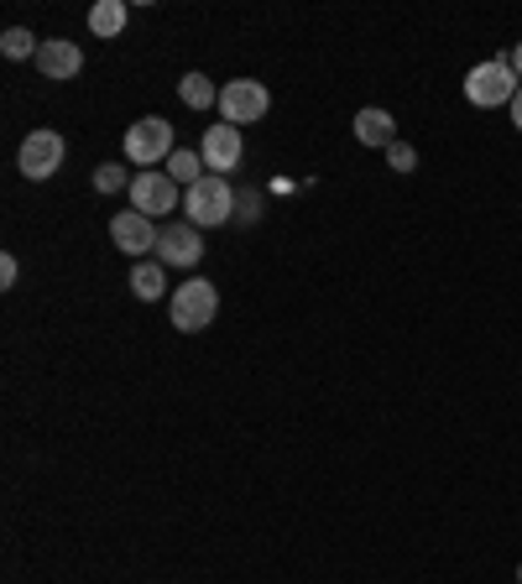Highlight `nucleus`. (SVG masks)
I'll use <instances>...</instances> for the list:
<instances>
[{
  "instance_id": "14",
  "label": "nucleus",
  "mask_w": 522,
  "mask_h": 584,
  "mask_svg": "<svg viewBox=\"0 0 522 584\" xmlns=\"http://www.w3.org/2000/svg\"><path fill=\"white\" fill-rule=\"evenodd\" d=\"M131 292H137L141 303H157V298L168 292V276H162V261H137V272H131Z\"/></svg>"
},
{
  "instance_id": "9",
  "label": "nucleus",
  "mask_w": 522,
  "mask_h": 584,
  "mask_svg": "<svg viewBox=\"0 0 522 584\" xmlns=\"http://www.w3.org/2000/svg\"><path fill=\"white\" fill-rule=\"evenodd\" d=\"M199 256H204L199 224H168V230L157 235V261H162V266H199Z\"/></svg>"
},
{
  "instance_id": "11",
  "label": "nucleus",
  "mask_w": 522,
  "mask_h": 584,
  "mask_svg": "<svg viewBox=\"0 0 522 584\" xmlns=\"http://www.w3.org/2000/svg\"><path fill=\"white\" fill-rule=\"evenodd\" d=\"M79 69H84V52L73 48L69 37H48L37 48V73L42 79H79Z\"/></svg>"
},
{
  "instance_id": "2",
  "label": "nucleus",
  "mask_w": 522,
  "mask_h": 584,
  "mask_svg": "<svg viewBox=\"0 0 522 584\" xmlns=\"http://www.w3.org/2000/svg\"><path fill=\"white\" fill-rule=\"evenodd\" d=\"M173 125L162 121V115H141L131 131H126V162H137L141 172H152L157 162L168 168V157H173Z\"/></svg>"
},
{
  "instance_id": "3",
  "label": "nucleus",
  "mask_w": 522,
  "mask_h": 584,
  "mask_svg": "<svg viewBox=\"0 0 522 584\" xmlns=\"http://www.w3.org/2000/svg\"><path fill=\"white\" fill-rule=\"evenodd\" d=\"M230 209H235V193H230V183L225 178H214V172H204V178L183 193V214H189V224H199V230L225 224Z\"/></svg>"
},
{
  "instance_id": "22",
  "label": "nucleus",
  "mask_w": 522,
  "mask_h": 584,
  "mask_svg": "<svg viewBox=\"0 0 522 584\" xmlns=\"http://www.w3.org/2000/svg\"><path fill=\"white\" fill-rule=\"evenodd\" d=\"M506 63H512V73H518V79H522V42H518V48H512V58H506Z\"/></svg>"
},
{
  "instance_id": "19",
  "label": "nucleus",
  "mask_w": 522,
  "mask_h": 584,
  "mask_svg": "<svg viewBox=\"0 0 522 584\" xmlns=\"http://www.w3.org/2000/svg\"><path fill=\"white\" fill-rule=\"evenodd\" d=\"M387 162H392L398 172H413L418 168V152L408 147V141H392V147H387Z\"/></svg>"
},
{
  "instance_id": "15",
  "label": "nucleus",
  "mask_w": 522,
  "mask_h": 584,
  "mask_svg": "<svg viewBox=\"0 0 522 584\" xmlns=\"http://www.w3.org/2000/svg\"><path fill=\"white\" fill-rule=\"evenodd\" d=\"M178 94H183L189 110H209V104H220V89L209 84L204 73H183V79H178Z\"/></svg>"
},
{
  "instance_id": "18",
  "label": "nucleus",
  "mask_w": 522,
  "mask_h": 584,
  "mask_svg": "<svg viewBox=\"0 0 522 584\" xmlns=\"http://www.w3.org/2000/svg\"><path fill=\"white\" fill-rule=\"evenodd\" d=\"M94 189H100V193H121V189H131V172H126L121 162H104V168H94Z\"/></svg>"
},
{
  "instance_id": "21",
  "label": "nucleus",
  "mask_w": 522,
  "mask_h": 584,
  "mask_svg": "<svg viewBox=\"0 0 522 584\" xmlns=\"http://www.w3.org/2000/svg\"><path fill=\"white\" fill-rule=\"evenodd\" d=\"M506 110H512V125H518V131H522V89H518V100L506 104Z\"/></svg>"
},
{
  "instance_id": "1",
  "label": "nucleus",
  "mask_w": 522,
  "mask_h": 584,
  "mask_svg": "<svg viewBox=\"0 0 522 584\" xmlns=\"http://www.w3.org/2000/svg\"><path fill=\"white\" fill-rule=\"evenodd\" d=\"M518 89H522V79L512 73L506 58H486V63H475L465 73V100L475 110H502V104L518 100Z\"/></svg>"
},
{
  "instance_id": "8",
  "label": "nucleus",
  "mask_w": 522,
  "mask_h": 584,
  "mask_svg": "<svg viewBox=\"0 0 522 584\" xmlns=\"http://www.w3.org/2000/svg\"><path fill=\"white\" fill-rule=\"evenodd\" d=\"M157 230L141 209H121L116 220H110V241H116V251H126V256H141V251H157Z\"/></svg>"
},
{
  "instance_id": "16",
  "label": "nucleus",
  "mask_w": 522,
  "mask_h": 584,
  "mask_svg": "<svg viewBox=\"0 0 522 584\" xmlns=\"http://www.w3.org/2000/svg\"><path fill=\"white\" fill-rule=\"evenodd\" d=\"M199 168H204V157L199 152H183V147H178L173 157H168V178H173V183H183V189H193V183H199Z\"/></svg>"
},
{
  "instance_id": "10",
  "label": "nucleus",
  "mask_w": 522,
  "mask_h": 584,
  "mask_svg": "<svg viewBox=\"0 0 522 584\" xmlns=\"http://www.w3.org/2000/svg\"><path fill=\"white\" fill-rule=\"evenodd\" d=\"M131 204L152 220V214H168V209H178V183L168 178V172H137L131 178Z\"/></svg>"
},
{
  "instance_id": "7",
  "label": "nucleus",
  "mask_w": 522,
  "mask_h": 584,
  "mask_svg": "<svg viewBox=\"0 0 522 584\" xmlns=\"http://www.w3.org/2000/svg\"><path fill=\"white\" fill-rule=\"evenodd\" d=\"M199 157H204V168L214 178H225V172L241 168V125H209L204 141H199Z\"/></svg>"
},
{
  "instance_id": "20",
  "label": "nucleus",
  "mask_w": 522,
  "mask_h": 584,
  "mask_svg": "<svg viewBox=\"0 0 522 584\" xmlns=\"http://www.w3.org/2000/svg\"><path fill=\"white\" fill-rule=\"evenodd\" d=\"M0 288H17V256H0Z\"/></svg>"
},
{
  "instance_id": "17",
  "label": "nucleus",
  "mask_w": 522,
  "mask_h": 584,
  "mask_svg": "<svg viewBox=\"0 0 522 584\" xmlns=\"http://www.w3.org/2000/svg\"><path fill=\"white\" fill-rule=\"evenodd\" d=\"M37 48H42V42H37L27 27H6V37H0V52H6V58H37Z\"/></svg>"
},
{
  "instance_id": "23",
  "label": "nucleus",
  "mask_w": 522,
  "mask_h": 584,
  "mask_svg": "<svg viewBox=\"0 0 522 584\" xmlns=\"http://www.w3.org/2000/svg\"><path fill=\"white\" fill-rule=\"evenodd\" d=\"M518 584H522V568H518Z\"/></svg>"
},
{
  "instance_id": "6",
  "label": "nucleus",
  "mask_w": 522,
  "mask_h": 584,
  "mask_svg": "<svg viewBox=\"0 0 522 584\" xmlns=\"http://www.w3.org/2000/svg\"><path fill=\"white\" fill-rule=\"evenodd\" d=\"M17 168H21V178H32V183L52 178V172L63 168V137H58V131H32V137L21 141Z\"/></svg>"
},
{
  "instance_id": "5",
  "label": "nucleus",
  "mask_w": 522,
  "mask_h": 584,
  "mask_svg": "<svg viewBox=\"0 0 522 584\" xmlns=\"http://www.w3.org/2000/svg\"><path fill=\"white\" fill-rule=\"evenodd\" d=\"M272 110V94H267V84H257V79H235V84L220 89V115H225V125H251L261 121Z\"/></svg>"
},
{
  "instance_id": "12",
  "label": "nucleus",
  "mask_w": 522,
  "mask_h": 584,
  "mask_svg": "<svg viewBox=\"0 0 522 584\" xmlns=\"http://www.w3.org/2000/svg\"><path fill=\"white\" fill-rule=\"evenodd\" d=\"M355 141H361V147H392V141H398V121H392V115H387V110H377V104H371V110H361V115H355Z\"/></svg>"
},
{
  "instance_id": "4",
  "label": "nucleus",
  "mask_w": 522,
  "mask_h": 584,
  "mask_svg": "<svg viewBox=\"0 0 522 584\" xmlns=\"http://www.w3.org/2000/svg\"><path fill=\"white\" fill-rule=\"evenodd\" d=\"M173 329H183V334H199V329L214 324V313H220V292H214V282H204V276H193V282H183V288L173 292Z\"/></svg>"
},
{
  "instance_id": "13",
  "label": "nucleus",
  "mask_w": 522,
  "mask_h": 584,
  "mask_svg": "<svg viewBox=\"0 0 522 584\" xmlns=\"http://www.w3.org/2000/svg\"><path fill=\"white\" fill-rule=\"evenodd\" d=\"M89 32L104 37V42H116L126 32V0H100L94 11H89Z\"/></svg>"
}]
</instances>
